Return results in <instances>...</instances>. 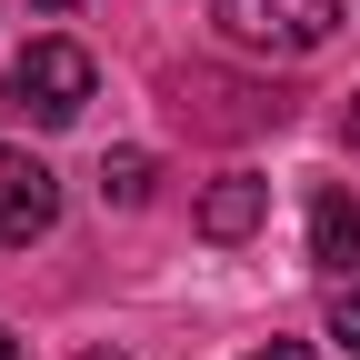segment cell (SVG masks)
Segmentation results:
<instances>
[{"label": "cell", "instance_id": "cell-1", "mask_svg": "<svg viewBox=\"0 0 360 360\" xmlns=\"http://www.w3.org/2000/svg\"><path fill=\"white\" fill-rule=\"evenodd\" d=\"M90 90H101V70H90L80 40H30V51L11 60V80H0V101H11L30 130H70L90 110Z\"/></svg>", "mask_w": 360, "mask_h": 360}, {"label": "cell", "instance_id": "cell-2", "mask_svg": "<svg viewBox=\"0 0 360 360\" xmlns=\"http://www.w3.org/2000/svg\"><path fill=\"white\" fill-rule=\"evenodd\" d=\"M220 30L240 51H270V60H300L340 30V0H220Z\"/></svg>", "mask_w": 360, "mask_h": 360}, {"label": "cell", "instance_id": "cell-3", "mask_svg": "<svg viewBox=\"0 0 360 360\" xmlns=\"http://www.w3.org/2000/svg\"><path fill=\"white\" fill-rule=\"evenodd\" d=\"M51 220H60V180L30 150H0V250H30Z\"/></svg>", "mask_w": 360, "mask_h": 360}, {"label": "cell", "instance_id": "cell-4", "mask_svg": "<svg viewBox=\"0 0 360 360\" xmlns=\"http://www.w3.org/2000/svg\"><path fill=\"white\" fill-rule=\"evenodd\" d=\"M310 260L360 270V191H340V180H321V200H310Z\"/></svg>", "mask_w": 360, "mask_h": 360}, {"label": "cell", "instance_id": "cell-5", "mask_svg": "<svg viewBox=\"0 0 360 360\" xmlns=\"http://www.w3.org/2000/svg\"><path fill=\"white\" fill-rule=\"evenodd\" d=\"M270 220V180H210L200 191V240H250Z\"/></svg>", "mask_w": 360, "mask_h": 360}, {"label": "cell", "instance_id": "cell-6", "mask_svg": "<svg viewBox=\"0 0 360 360\" xmlns=\"http://www.w3.org/2000/svg\"><path fill=\"white\" fill-rule=\"evenodd\" d=\"M101 200H120V210L150 200V150H110V160H101Z\"/></svg>", "mask_w": 360, "mask_h": 360}, {"label": "cell", "instance_id": "cell-7", "mask_svg": "<svg viewBox=\"0 0 360 360\" xmlns=\"http://www.w3.org/2000/svg\"><path fill=\"white\" fill-rule=\"evenodd\" d=\"M340 350H360V290L340 300Z\"/></svg>", "mask_w": 360, "mask_h": 360}, {"label": "cell", "instance_id": "cell-8", "mask_svg": "<svg viewBox=\"0 0 360 360\" xmlns=\"http://www.w3.org/2000/svg\"><path fill=\"white\" fill-rule=\"evenodd\" d=\"M250 360H310V350H300V340H270V350H250Z\"/></svg>", "mask_w": 360, "mask_h": 360}, {"label": "cell", "instance_id": "cell-9", "mask_svg": "<svg viewBox=\"0 0 360 360\" xmlns=\"http://www.w3.org/2000/svg\"><path fill=\"white\" fill-rule=\"evenodd\" d=\"M0 360H20V340H11V330H0Z\"/></svg>", "mask_w": 360, "mask_h": 360}, {"label": "cell", "instance_id": "cell-10", "mask_svg": "<svg viewBox=\"0 0 360 360\" xmlns=\"http://www.w3.org/2000/svg\"><path fill=\"white\" fill-rule=\"evenodd\" d=\"M40 11H80V0H40Z\"/></svg>", "mask_w": 360, "mask_h": 360}, {"label": "cell", "instance_id": "cell-11", "mask_svg": "<svg viewBox=\"0 0 360 360\" xmlns=\"http://www.w3.org/2000/svg\"><path fill=\"white\" fill-rule=\"evenodd\" d=\"M350 141H360V101H350Z\"/></svg>", "mask_w": 360, "mask_h": 360}, {"label": "cell", "instance_id": "cell-12", "mask_svg": "<svg viewBox=\"0 0 360 360\" xmlns=\"http://www.w3.org/2000/svg\"><path fill=\"white\" fill-rule=\"evenodd\" d=\"M80 360H110V350H80Z\"/></svg>", "mask_w": 360, "mask_h": 360}]
</instances>
